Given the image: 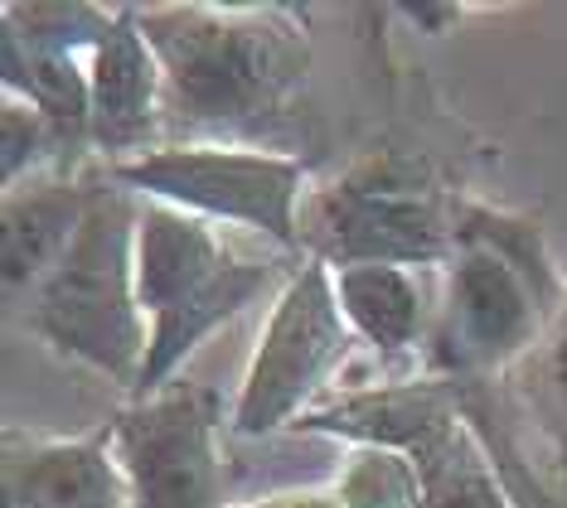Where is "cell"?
Instances as JSON below:
<instances>
[{"instance_id":"8992f818","label":"cell","mask_w":567,"mask_h":508,"mask_svg":"<svg viewBox=\"0 0 567 508\" xmlns=\"http://www.w3.org/2000/svg\"><path fill=\"white\" fill-rule=\"evenodd\" d=\"M461 199L412 151H369L306 194L301 252L330 267H446L456 252Z\"/></svg>"},{"instance_id":"8fae6325","label":"cell","mask_w":567,"mask_h":508,"mask_svg":"<svg viewBox=\"0 0 567 508\" xmlns=\"http://www.w3.org/2000/svg\"><path fill=\"white\" fill-rule=\"evenodd\" d=\"M6 508H132L112 422L87 436H30L6 432Z\"/></svg>"},{"instance_id":"4fadbf2b","label":"cell","mask_w":567,"mask_h":508,"mask_svg":"<svg viewBox=\"0 0 567 508\" xmlns=\"http://www.w3.org/2000/svg\"><path fill=\"white\" fill-rule=\"evenodd\" d=\"M334 296L350 320L359 344H369L379 363L398 373V363L427 349L436 305L427 301V281L412 267H383V262H359V267H334Z\"/></svg>"},{"instance_id":"ac0fdd59","label":"cell","mask_w":567,"mask_h":508,"mask_svg":"<svg viewBox=\"0 0 567 508\" xmlns=\"http://www.w3.org/2000/svg\"><path fill=\"white\" fill-rule=\"evenodd\" d=\"M538 383H544V402L567 446V301L558 310V320H553L548 339L538 344Z\"/></svg>"},{"instance_id":"5b68a950","label":"cell","mask_w":567,"mask_h":508,"mask_svg":"<svg viewBox=\"0 0 567 508\" xmlns=\"http://www.w3.org/2000/svg\"><path fill=\"white\" fill-rule=\"evenodd\" d=\"M291 432L403 450L417 470V508H519L451 377L393 373L383 383L344 387L306 412Z\"/></svg>"},{"instance_id":"5bb4252c","label":"cell","mask_w":567,"mask_h":508,"mask_svg":"<svg viewBox=\"0 0 567 508\" xmlns=\"http://www.w3.org/2000/svg\"><path fill=\"white\" fill-rule=\"evenodd\" d=\"M0 93L30 102L34 112L54 126L63 169L79 175V165L93 151V102H87V59L83 54H49V49L24 44L20 34L0 30Z\"/></svg>"},{"instance_id":"7c38bea8","label":"cell","mask_w":567,"mask_h":508,"mask_svg":"<svg viewBox=\"0 0 567 508\" xmlns=\"http://www.w3.org/2000/svg\"><path fill=\"white\" fill-rule=\"evenodd\" d=\"M93 175H34L24 185L6 189L0 204V277H6L10 305H24L69 242L79 238Z\"/></svg>"},{"instance_id":"277c9868","label":"cell","mask_w":567,"mask_h":508,"mask_svg":"<svg viewBox=\"0 0 567 508\" xmlns=\"http://www.w3.org/2000/svg\"><path fill=\"white\" fill-rule=\"evenodd\" d=\"M277 281L272 257H252L209 218L141 199L136 224V291L151 324L146 363L132 397H151L175 383L185 359L257 305Z\"/></svg>"},{"instance_id":"d6986e66","label":"cell","mask_w":567,"mask_h":508,"mask_svg":"<svg viewBox=\"0 0 567 508\" xmlns=\"http://www.w3.org/2000/svg\"><path fill=\"white\" fill-rule=\"evenodd\" d=\"M224 508H344L334 485H287V489H272V494H257V499H238V504H224Z\"/></svg>"},{"instance_id":"3957f363","label":"cell","mask_w":567,"mask_h":508,"mask_svg":"<svg viewBox=\"0 0 567 508\" xmlns=\"http://www.w3.org/2000/svg\"><path fill=\"white\" fill-rule=\"evenodd\" d=\"M136 224L141 199L107 169H97L79 238L24 301V330L40 344L126 393H136L151 344L136 291Z\"/></svg>"},{"instance_id":"30bf717a","label":"cell","mask_w":567,"mask_h":508,"mask_svg":"<svg viewBox=\"0 0 567 508\" xmlns=\"http://www.w3.org/2000/svg\"><path fill=\"white\" fill-rule=\"evenodd\" d=\"M87 102H93V151L107 165H126L165 146V73L146 44L136 6L117 10V24L87 54Z\"/></svg>"},{"instance_id":"6da1fadb","label":"cell","mask_w":567,"mask_h":508,"mask_svg":"<svg viewBox=\"0 0 567 508\" xmlns=\"http://www.w3.org/2000/svg\"><path fill=\"white\" fill-rule=\"evenodd\" d=\"M141 34L165 73V132L179 141H234L287 122L311 69L306 10L296 6H136Z\"/></svg>"},{"instance_id":"e0dca14e","label":"cell","mask_w":567,"mask_h":508,"mask_svg":"<svg viewBox=\"0 0 567 508\" xmlns=\"http://www.w3.org/2000/svg\"><path fill=\"white\" fill-rule=\"evenodd\" d=\"M34 175H69L59 136L30 102L0 93V185L16 189Z\"/></svg>"},{"instance_id":"7a4b0ae2","label":"cell","mask_w":567,"mask_h":508,"mask_svg":"<svg viewBox=\"0 0 567 508\" xmlns=\"http://www.w3.org/2000/svg\"><path fill=\"white\" fill-rule=\"evenodd\" d=\"M567 301L544 224L509 208L461 199L456 252L442 267V305L427 339V373L489 383L538 354Z\"/></svg>"},{"instance_id":"ba28073f","label":"cell","mask_w":567,"mask_h":508,"mask_svg":"<svg viewBox=\"0 0 567 508\" xmlns=\"http://www.w3.org/2000/svg\"><path fill=\"white\" fill-rule=\"evenodd\" d=\"M354 344L359 339L334 296V267L306 257L262 320L234 412H228L234 436L257 440L291 432L306 412L320 407V393L344 369Z\"/></svg>"},{"instance_id":"52a82bcc","label":"cell","mask_w":567,"mask_h":508,"mask_svg":"<svg viewBox=\"0 0 567 508\" xmlns=\"http://www.w3.org/2000/svg\"><path fill=\"white\" fill-rule=\"evenodd\" d=\"M136 199L185 208L209 224H234L257 238L277 242L281 252H301V208L306 169L301 155H281L234 141H165L161 151L126 165H102Z\"/></svg>"},{"instance_id":"2e32d148","label":"cell","mask_w":567,"mask_h":508,"mask_svg":"<svg viewBox=\"0 0 567 508\" xmlns=\"http://www.w3.org/2000/svg\"><path fill=\"white\" fill-rule=\"evenodd\" d=\"M330 485L344 508H417V470L389 446H344Z\"/></svg>"},{"instance_id":"9a60e30c","label":"cell","mask_w":567,"mask_h":508,"mask_svg":"<svg viewBox=\"0 0 567 508\" xmlns=\"http://www.w3.org/2000/svg\"><path fill=\"white\" fill-rule=\"evenodd\" d=\"M122 6H87V0H6L0 6V30L20 34L24 44L49 49V54H93L112 34Z\"/></svg>"},{"instance_id":"9c48e42d","label":"cell","mask_w":567,"mask_h":508,"mask_svg":"<svg viewBox=\"0 0 567 508\" xmlns=\"http://www.w3.org/2000/svg\"><path fill=\"white\" fill-rule=\"evenodd\" d=\"M224 397L175 377L112 416V450L132 485V508H224Z\"/></svg>"}]
</instances>
